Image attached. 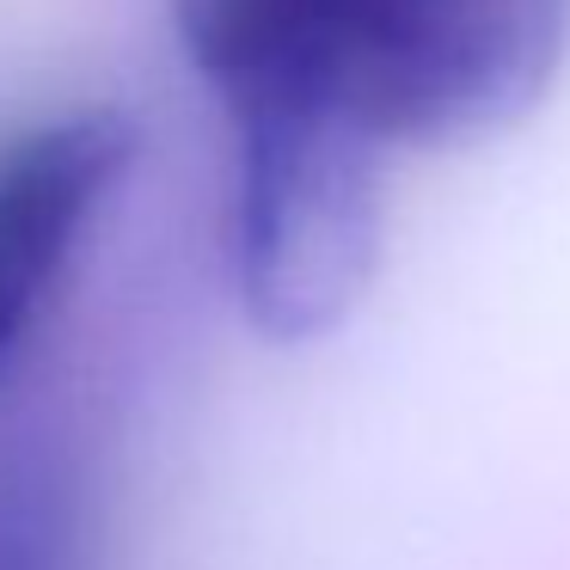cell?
<instances>
[{
  "label": "cell",
  "mask_w": 570,
  "mask_h": 570,
  "mask_svg": "<svg viewBox=\"0 0 570 570\" xmlns=\"http://www.w3.org/2000/svg\"><path fill=\"white\" fill-rule=\"evenodd\" d=\"M124 111H75L0 148V374L31 344L92 215L136 166Z\"/></svg>",
  "instance_id": "obj_3"
},
{
  "label": "cell",
  "mask_w": 570,
  "mask_h": 570,
  "mask_svg": "<svg viewBox=\"0 0 570 570\" xmlns=\"http://www.w3.org/2000/svg\"><path fill=\"white\" fill-rule=\"evenodd\" d=\"M227 111H332L374 141H472L546 92L570 0H173Z\"/></svg>",
  "instance_id": "obj_1"
},
{
  "label": "cell",
  "mask_w": 570,
  "mask_h": 570,
  "mask_svg": "<svg viewBox=\"0 0 570 570\" xmlns=\"http://www.w3.org/2000/svg\"><path fill=\"white\" fill-rule=\"evenodd\" d=\"M227 271L276 344L337 332L381 264V141L332 111L234 117Z\"/></svg>",
  "instance_id": "obj_2"
},
{
  "label": "cell",
  "mask_w": 570,
  "mask_h": 570,
  "mask_svg": "<svg viewBox=\"0 0 570 570\" xmlns=\"http://www.w3.org/2000/svg\"><path fill=\"white\" fill-rule=\"evenodd\" d=\"M80 515L68 466L38 442H0V570H75Z\"/></svg>",
  "instance_id": "obj_4"
}]
</instances>
